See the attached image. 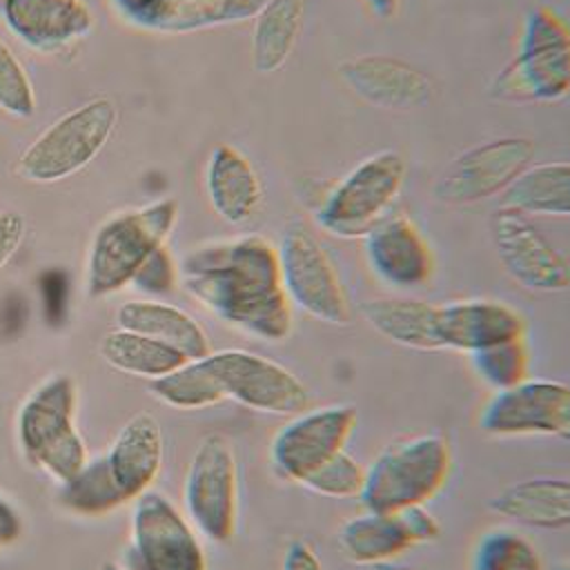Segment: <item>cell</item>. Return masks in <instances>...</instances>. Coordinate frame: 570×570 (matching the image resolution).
Masks as SVG:
<instances>
[{
	"instance_id": "cell-42",
	"label": "cell",
	"mask_w": 570,
	"mask_h": 570,
	"mask_svg": "<svg viewBox=\"0 0 570 570\" xmlns=\"http://www.w3.org/2000/svg\"><path fill=\"white\" fill-rule=\"evenodd\" d=\"M552 570H570V563H559V566L552 568Z\"/></svg>"
},
{
	"instance_id": "cell-16",
	"label": "cell",
	"mask_w": 570,
	"mask_h": 570,
	"mask_svg": "<svg viewBox=\"0 0 570 570\" xmlns=\"http://www.w3.org/2000/svg\"><path fill=\"white\" fill-rule=\"evenodd\" d=\"M492 243L503 269L521 287L543 294L570 287L568 261L548 243L528 216L499 209L492 220Z\"/></svg>"
},
{
	"instance_id": "cell-2",
	"label": "cell",
	"mask_w": 570,
	"mask_h": 570,
	"mask_svg": "<svg viewBox=\"0 0 570 570\" xmlns=\"http://www.w3.org/2000/svg\"><path fill=\"white\" fill-rule=\"evenodd\" d=\"M163 454L160 423L154 414L138 412L125 421L107 450L87 459L73 479L58 485V503L80 517H102L134 503L158 479Z\"/></svg>"
},
{
	"instance_id": "cell-28",
	"label": "cell",
	"mask_w": 570,
	"mask_h": 570,
	"mask_svg": "<svg viewBox=\"0 0 570 570\" xmlns=\"http://www.w3.org/2000/svg\"><path fill=\"white\" fill-rule=\"evenodd\" d=\"M100 356L109 367L147 381L160 379L189 361L176 347L118 325L102 336Z\"/></svg>"
},
{
	"instance_id": "cell-41",
	"label": "cell",
	"mask_w": 570,
	"mask_h": 570,
	"mask_svg": "<svg viewBox=\"0 0 570 570\" xmlns=\"http://www.w3.org/2000/svg\"><path fill=\"white\" fill-rule=\"evenodd\" d=\"M100 570H125V568L118 566V563H114V561H107V563L100 566Z\"/></svg>"
},
{
	"instance_id": "cell-25",
	"label": "cell",
	"mask_w": 570,
	"mask_h": 570,
	"mask_svg": "<svg viewBox=\"0 0 570 570\" xmlns=\"http://www.w3.org/2000/svg\"><path fill=\"white\" fill-rule=\"evenodd\" d=\"M501 209L570 220V163L557 160L525 167L501 194Z\"/></svg>"
},
{
	"instance_id": "cell-27",
	"label": "cell",
	"mask_w": 570,
	"mask_h": 570,
	"mask_svg": "<svg viewBox=\"0 0 570 570\" xmlns=\"http://www.w3.org/2000/svg\"><path fill=\"white\" fill-rule=\"evenodd\" d=\"M307 0H269L258 13L252 33V65L258 73H274L294 53L303 29Z\"/></svg>"
},
{
	"instance_id": "cell-7",
	"label": "cell",
	"mask_w": 570,
	"mask_h": 570,
	"mask_svg": "<svg viewBox=\"0 0 570 570\" xmlns=\"http://www.w3.org/2000/svg\"><path fill=\"white\" fill-rule=\"evenodd\" d=\"M116 125V105L105 96H96L53 120L18 156L13 171L36 185L60 183L85 169L105 149Z\"/></svg>"
},
{
	"instance_id": "cell-19",
	"label": "cell",
	"mask_w": 570,
	"mask_h": 570,
	"mask_svg": "<svg viewBox=\"0 0 570 570\" xmlns=\"http://www.w3.org/2000/svg\"><path fill=\"white\" fill-rule=\"evenodd\" d=\"M434 332L439 350L470 354L494 343L523 338L525 321L501 301L468 298L436 305Z\"/></svg>"
},
{
	"instance_id": "cell-17",
	"label": "cell",
	"mask_w": 570,
	"mask_h": 570,
	"mask_svg": "<svg viewBox=\"0 0 570 570\" xmlns=\"http://www.w3.org/2000/svg\"><path fill=\"white\" fill-rule=\"evenodd\" d=\"M338 78L354 96L379 109L407 111L434 98V82L423 69L387 53L347 58L338 65Z\"/></svg>"
},
{
	"instance_id": "cell-34",
	"label": "cell",
	"mask_w": 570,
	"mask_h": 570,
	"mask_svg": "<svg viewBox=\"0 0 570 570\" xmlns=\"http://www.w3.org/2000/svg\"><path fill=\"white\" fill-rule=\"evenodd\" d=\"M127 20L138 22L142 27H151L163 31L165 22L185 4L194 0H114Z\"/></svg>"
},
{
	"instance_id": "cell-33",
	"label": "cell",
	"mask_w": 570,
	"mask_h": 570,
	"mask_svg": "<svg viewBox=\"0 0 570 570\" xmlns=\"http://www.w3.org/2000/svg\"><path fill=\"white\" fill-rule=\"evenodd\" d=\"M0 111L13 118H31L36 114V91L33 82L11 51V47L0 38Z\"/></svg>"
},
{
	"instance_id": "cell-40",
	"label": "cell",
	"mask_w": 570,
	"mask_h": 570,
	"mask_svg": "<svg viewBox=\"0 0 570 570\" xmlns=\"http://www.w3.org/2000/svg\"><path fill=\"white\" fill-rule=\"evenodd\" d=\"M374 570H419V568H414V566H405V563H399V561H390V563L376 566Z\"/></svg>"
},
{
	"instance_id": "cell-18",
	"label": "cell",
	"mask_w": 570,
	"mask_h": 570,
	"mask_svg": "<svg viewBox=\"0 0 570 570\" xmlns=\"http://www.w3.org/2000/svg\"><path fill=\"white\" fill-rule=\"evenodd\" d=\"M370 269L399 289L421 287L432 278L434 256L419 227L403 214H390L363 236Z\"/></svg>"
},
{
	"instance_id": "cell-26",
	"label": "cell",
	"mask_w": 570,
	"mask_h": 570,
	"mask_svg": "<svg viewBox=\"0 0 570 570\" xmlns=\"http://www.w3.org/2000/svg\"><path fill=\"white\" fill-rule=\"evenodd\" d=\"M365 321L387 341L421 350L436 352L434 312L436 305L416 298H372L361 307Z\"/></svg>"
},
{
	"instance_id": "cell-22",
	"label": "cell",
	"mask_w": 570,
	"mask_h": 570,
	"mask_svg": "<svg viewBox=\"0 0 570 570\" xmlns=\"http://www.w3.org/2000/svg\"><path fill=\"white\" fill-rule=\"evenodd\" d=\"M499 517L537 530L570 528V479L532 476L503 488L492 501Z\"/></svg>"
},
{
	"instance_id": "cell-30",
	"label": "cell",
	"mask_w": 570,
	"mask_h": 570,
	"mask_svg": "<svg viewBox=\"0 0 570 570\" xmlns=\"http://www.w3.org/2000/svg\"><path fill=\"white\" fill-rule=\"evenodd\" d=\"M470 570H546V566L528 537L512 528H490L472 548Z\"/></svg>"
},
{
	"instance_id": "cell-4",
	"label": "cell",
	"mask_w": 570,
	"mask_h": 570,
	"mask_svg": "<svg viewBox=\"0 0 570 570\" xmlns=\"http://www.w3.org/2000/svg\"><path fill=\"white\" fill-rule=\"evenodd\" d=\"M176 218L178 205L171 198L107 218L89 245L87 294L102 298L136 283L165 247Z\"/></svg>"
},
{
	"instance_id": "cell-39",
	"label": "cell",
	"mask_w": 570,
	"mask_h": 570,
	"mask_svg": "<svg viewBox=\"0 0 570 570\" xmlns=\"http://www.w3.org/2000/svg\"><path fill=\"white\" fill-rule=\"evenodd\" d=\"M363 2L376 18H383V20H390L401 4V0H363Z\"/></svg>"
},
{
	"instance_id": "cell-37",
	"label": "cell",
	"mask_w": 570,
	"mask_h": 570,
	"mask_svg": "<svg viewBox=\"0 0 570 570\" xmlns=\"http://www.w3.org/2000/svg\"><path fill=\"white\" fill-rule=\"evenodd\" d=\"M281 570H325V566L309 541L294 539L283 552Z\"/></svg>"
},
{
	"instance_id": "cell-23",
	"label": "cell",
	"mask_w": 570,
	"mask_h": 570,
	"mask_svg": "<svg viewBox=\"0 0 570 570\" xmlns=\"http://www.w3.org/2000/svg\"><path fill=\"white\" fill-rule=\"evenodd\" d=\"M336 548L345 561L376 568L396 561L403 552L414 548V541L399 512L365 510L338 528Z\"/></svg>"
},
{
	"instance_id": "cell-31",
	"label": "cell",
	"mask_w": 570,
	"mask_h": 570,
	"mask_svg": "<svg viewBox=\"0 0 570 570\" xmlns=\"http://www.w3.org/2000/svg\"><path fill=\"white\" fill-rule=\"evenodd\" d=\"M468 356L474 374L494 392L510 390L528 379L530 358L523 338L494 343L470 352Z\"/></svg>"
},
{
	"instance_id": "cell-36",
	"label": "cell",
	"mask_w": 570,
	"mask_h": 570,
	"mask_svg": "<svg viewBox=\"0 0 570 570\" xmlns=\"http://www.w3.org/2000/svg\"><path fill=\"white\" fill-rule=\"evenodd\" d=\"M27 223L18 212H0V269L16 256L24 240Z\"/></svg>"
},
{
	"instance_id": "cell-29",
	"label": "cell",
	"mask_w": 570,
	"mask_h": 570,
	"mask_svg": "<svg viewBox=\"0 0 570 570\" xmlns=\"http://www.w3.org/2000/svg\"><path fill=\"white\" fill-rule=\"evenodd\" d=\"M149 392L176 410H205L225 401L203 358L187 361L178 370L149 381Z\"/></svg>"
},
{
	"instance_id": "cell-6",
	"label": "cell",
	"mask_w": 570,
	"mask_h": 570,
	"mask_svg": "<svg viewBox=\"0 0 570 570\" xmlns=\"http://www.w3.org/2000/svg\"><path fill=\"white\" fill-rule=\"evenodd\" d=\"M452 472V448L439 432H423L387 443L367 465L358 501L365 510L399 512L428 505Z\"/></svg>"
},
{
	"instance_id": "cell-11",
	"label": "cell",
	"mask_w": 570,
	"mask_h": 570,
	"mask_svg": "<svg viewBox=\"0 0 570 570\" xmlns=\"http://www.w3.org/2000/svg\"><path fill=\"white\" fill-rule=\"evenodd\" d=\"M125 570H207V557L189 519L156 490L131 505Z\"/></svg>"
},
{
	"instance_id": "cell-32",
	"label": "cell",
	"mask_w": 570,
	"mask_h": 570,
	"mask_svg": "<svg viewBox=\"0 0 570 570\" xmlns=\"http://www.w3.org/2000/svg\"><path fill=\"white\" fill-rule=\"evenodd\" d=\"M365 483V465L347 450L318 465L301 485L325 499H358Z\"/></svg>"
},
{
	"instance_id": "cell-12",
	"label": "cell",
	"mask_w": 570,
	"mask_h": 570,
	"mask_svg": "<svg viewBox=\"0 0 570 570\" xmlns=\"http://www.w3.org/2000/svg\"><path fill=\"white\" fill-rule=\"evenodd\" d=\"M223 399L276 416H292L309 407L307 385L283 363L247 350H218L203 356Z\"/></svg>"
},
{
	"instance_id": "cell-13",
	"label": "cell",
	"mask_w": 570,
	"mask_h": 570,
	"mask_svg": "<svg viewBox=\"0 0 570 570\" xmlns=\"http://www.w3.org/2000/svg\"><path fill=\"white\" fill-rule=\"evenodd\" d=\"M358 412L350 403L305 407L292 414L269 443L274 472L292 483H303L318 465L345 450Z\"/></svg>"
},
{
	"instance_id": "cell-1",
	"label": "cell",
	"mask_w": 570,
	"mask_h": 570,
	"mask_svg": "<svg viewBox=\"0 0 570 570\" xmlns=\"http://www.w3.org/2000/svg\"><path fill=\"white\" fill-rule=\"evenodd\" d=\"M178 283L223 323L267 343L294 330L276 247L263 236H236L194 247L178 265Z\"/></svg>"
},
{
	"instance_id": "cell-24",
	"label": "cell",
	"mask_w": 570,
	"mask_h": 570,
	"mask_svg": "<svg viewBox=\"0 0 570 570\" xmlns=\"http://www.w3.org/2000/svg\"><path fill=\"white\" fill-rule=\"evenodd\" d=\"M116 325L167 343L189 361L212 352L207 332L185 309L160 301H129L116 309Z\"/></svg>"
},
{
	"instance_id": "cell-38",
	"label": "cell",
	"mask_w": 570,
	"mask_h": 570,
	"mask_svg": "<svg viewBox=\"0 0 570 570\" xmlns=\"http://www.w3.org/2000/svg\"><path fill=\"white\" fill-rule=\"evenodd\" d=\"M22 534V519L16 508L0 494V550L13 546Z\"/></svg>"
},
{
	"instance_id": "cell-21",
	"label": "cell",
	"mask_w": 570,
	"mask_h": 570,
	"mask_svg": "<svg viewBox=\"0 0 570 570\" xmlns=\"http://www.w3.org/2000/svg\"><path fill=\"white\" fill-rule=\"evenodd\" d=\"M205 191L212 209L229 225L249 223L263 203V183L254 165L227 142L216 145L209 154Z\"/></svg>"
},
{
	"instance_id": "cell-9",
	"label": "cell",
	"mask_w": 570,
	"mask_h": 570,
	"mask_svg": "<svg viewBox=\"0 0 570 570\" xmlns=\"http://www.w3.org/2000/svg\"><path fill=\"white\" fill-rule=\"evenodd\" d=\"M276 254L281 283L292 307L296 305L316 321L336 327L352 321L341 274L305 220L292 218L285 225Z\"/></svg>"
},
{
	"instance_id": "cell-15",
	"label": "cell",
	"mask_w": 570,
	"mask_h": 570,
	"mask_svg": "<svg viewBox=\"0 0 570 570\" xmlns=\"http://www.w3.org/2000/svg\"><path fill=\"white\" fill-rule=\"evenodd\" d=\"M534 145L528 138H497L459 154L436 178L432 194L445 205H472L503 194L532 165Z\"/></svg>"
},
{
	"instance_id": "cell-3",
	"label": "cell",
	"mask_w": 570,
	"mask_h": 570,
	"mask_svg": "<svg viewBox=\"0 0 570 570\" xmlns=\"http://www.w3.org/2000/svg\"><path fill=\"white\" fill-rule=\"evenodd\" d=\"M78 390L67 374H53L36 385L16 416L18 445L24 461L58 485L73 479L89 459L76 425Z\"/></svg>"
},
{
	"instance_id": "cell-14",
	"label": "cell",
	"mask_w": 570,
	"mask_h": 570,
	"mask_svg": "<svg viewBox=\"0 0 570 570\" xmlns=\"http://www.w3.org/2000/svg\"><path fill=\"white\" fill-rule=\"evenodd\" d=\"M479 428L490 436H557L570 441V385L525 379L494 392L481 407Z\"/></svg>"
},
{
	"instance_id": "cell-35",
	"label": "cell",
	"mask_w": 570,
	"mask_h": 570,
	"mask_svg": "<svg viewBox=\"0 0 570 570\" xmlns=\"http://www.w3.org/2000/svg\"><path fill=\"white\" fill-rule=\"evenodd\" d=\"M407 534L412 537L414 546H423V543H432L439 539L441 534V523L436 521V517L425 508V505H410L399 510Z\"/></svg>"
},
{
	"instance_id": "cell-8",
	"label": "cell",
	"mask_w": 570,
	"mask_h": 570,
	"mask_svg": "<svg viewBox=\"0 0 570 570\" xmlns=\"http://www.w3.org/2000/svg\"><path fill=\"white\" fill-rule=\"evenodd\" d=\"M405 178V160L394 149H383L361 160L318 203L314 220L338 238H363L390 216Z\"/></svg>"
},
{
	"instance_id": "cell-10",
	"label": "cell",
	"mask_w": 570,
	"mask_h": 570,
	"mask_svg": "<svg viewBox=\"0 0 570 570\" xmlns=\"http://www.w3.org/2000/svg\"><path fill=\"white\" fill-rule=\"evenodd\" d=\"M183 505L185 517L205 539L232 541L238 521V463L223 434L198 441L183 481Z\"/></svg>"
},
{
	"instance_id": "cell-20",
	"label": "cell",
	"mask_w": 570,
	"mask_h": 570,
	"mask_svg": "<svg viewBox=\"0 0 570 570\" xmlns=\"http://www.w3.org/2000/svg\"><path fill=\"white\" fill-rule=\"evenodd\" d=\"M2 16L11 33L42 53L76 45L94 27V16L80 0H2Z\"/></svg>"
},
{
	"instance_id": "cell-5",
	"label": "cell",
	"mask_w": 570,
	"mask_h": 570,
	"mask_svg": "<svg viewBox=\"0 0 570 570\" xmlns=\"http://www.w3.org/2000/svg\"><path fill=\"white\" fill-rule=\"evenodd\" d=\"M503 102H559L570 96V27L548 4L523 22L517 53L488 87Z\"/></svg>"
}]
</instances>
